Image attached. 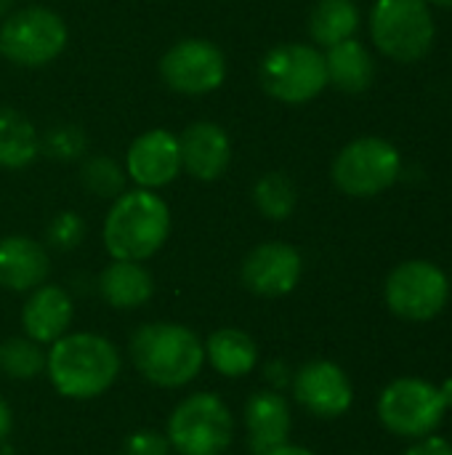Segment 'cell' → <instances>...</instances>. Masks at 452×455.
<instances>
[{
  "instance_id": "13",
  "label": "cell",
  "mask_w": 452,
  "mask_h": 455,
  "mask_svg": "<svg viewBox=\"0 0 452 455\" xmlns=\"http://www.w3.org/2000/svg\"><path fill=\"white\" fill-rule=\"evenodd\" d=\"M242 283L261 299H280L298 288L304 275V259L290 243H261L242 261Z\"/></svg>"
},
{
  "instance_id": "4",
  "label": "cell",
  "mask_w": 452,
  "mask_h": 455,
  "mask_svg": "<svg viewBox=\"0 0 452 455\" xmlns=\"http://www.w3.org/2000/svg\"><path fill=\"white\" fill-rule=\"evenodd\" d=\"M370 37L376 48L400 61H421L437 37L432 5L426 0H376L370 8Z\"/></svg>"
},
{
  "instance_id": "34",
  "label": "cell",
  "mask_w": 452,
  "mask_h": 455,
  "mask_svg": "<svg viewBox=\"0 0 452 455\" xmlns=\"http://www.w3.org/2000/svg\"><path fill=\"white\" fill-rule=\"evenodd\" d=\"M440 397H442L445 408H448V411H452V376L450 379H445V381L440 384Z\"/></svg>"
},
{
  "instance_id": "35",
  "label": "cell",
  "mask_w": 452,
  "mask_h": 455,
  "mask_svg": "<svg viewBox=\"0 0 452 455\" xmlns=\"http://www.w3.org/2000/svg\"><path fill=\"white\" fill-rule=\"evenodd\" d=\"M429 5L434 8H445V11H452V0H426Z\"/></svg>"
},
{
  "instance_id": "36",
  "label": "cell",
  "mask_w": 452,
  "mask_h": 455,
  "mask_svg": "<svg viewBox=\"0 0 452 455\" xmlns=\"http://www.w3.org/2000/svg\"><path fill=\"white\" fill-rule=\"evenodd\" d=\"M11 3H13V0H0V16L11 8Z\"/></svg>"
},
{
  "instance_id": "26",
  "label": "cell",
  "mask_w": 452,
  "mask_h": 455,
  "mask_svg": "<svg viewBox=\"0 0 452 455\" xmlns=\"http://www.w3.org/2000/svg\"><path fill=\"white\" fill-rule=\"evenodd\" d=\"M80 181L83 187L96 195V197H107V200H115L125 192V184H128V173L125 168L112 160V157H104V155H96V157H88L80 168Z\"/></svg>"
},
{
  "instance_id": "5",
  "label": "cell",
  "mask_w": 452,
  "mask_h": 455,
  "mask_svg": "<svg viewBox=\"0 0 452 455\" xmlns=\"http://www.w3.org/2000/svg\"><path fill=\"white\" fill-rule=\"evenodd\" d=\"M165 437L178 455H224L234 440V416L218 395L197 392L173 408Z\"/></svg>"
},
{
  "instance_id": "28",
  "label": "cell",
  "mask_w": 452,
  "mask_h": 455,
  "mask_svg": "<svg viewBox=\"0 0 452 455\" xmlns=\"http://www.w3.org/2000/svg\"><path fill=\"white\" fill-rule=\"evenodd\" d=\"M85 237V221L75 211H61L48 221L45 240L56 251H75Z\"/></svg>"
},
{
  "instance_id": "33",
  "label": "cell",
  "mask_w": 452,
  "mask_h": 455,
  "mask_svg": "<svg viewBox=\"0 0 452 455\" xmlns=\"http://www.w3.org/2000/svg\"><path fill=\"white\" fill-rule=\"evenodd\" d=\"M269 455H314L309 448H301V445H290V443H285L282 448H277V451H272Z\"/></svg>"
},
{
  "instance_id": "25",
  "label": "cell",
  "mask_w": 452,
  "mask_h": 455,
  "mask_svg": "<svg viewBox=\"0 0 452 455\" xmlns=\"http://www.w3.org/2000/svg\"><path fill=\"white\" fill-rule=\"evenodd\" d=\"M0 371L13 381H32L45 371V352L43 344L13 336L0 344Z\"/></svg>"
},
{
  "instance_id": "24",
  "label": "cell",
  "mask_w": 452,
  "mask_h": 455,
  "mask_svg": "<svg viewBox=\"0 0 452 455\" xmlns=\"http://www.w3.org/2000/svg\"><path fill=\"white\" fill-rule=\"evenodd\" d=\"M253 205L269 221H285L298 208V187L282 171H269L253 184Z\"/></svg>"
},
{
  "instance_id": "3",
  "label": "cell",
  "mask_w": 452,
  "mask_h": 455,
  "mask_svg": "<svg viewBox=\"0 0 452 455\" xmlns=\"http://www.w3.org/2000/svg\"><path fill=\"white\" fill-rule=\"evenodd\" d=\"M170 235V208L155 189H125L104 219V248L115 261L152 259Z\"/></svg>"
},
{
  "instance_id": "11",
  "label": "cell",
  "mask_w": 452,
  "mask_h": 455,
  "mask_svg": "<svg viewBox=\"0 0 452 455\" xmlns=\"http://www.w3.org/2000/svg\"><path fill=\"white\" fill-rule=\"evenodd\" d=\"M163 83L184 96H202L218 91L226 80V59L221 48L205 37L178 40L160 59Z\"/></svg>"
},
{
  "instance_id": "20",
  "label": "cell",
  "mask_w": 452,
  "mask_h": 455,
  "mask_svg": "<svg viewBox=\"0 0 452 455\" xmlns=\"http://www.w3.org/2000/svg\"><path fill=\"white\" fill-rule=\"evenodd\" d=\"M99 293L115 309H136L152 299L155 280L144 264L112 259V264L99 275Z\"/></svg>"
},
{
  "instance_id": "16",
  "label": "cell",
  "mask_w": 452,
  "mask_h": 455,
  "mask_svg": "<svg viewBox=\"0 0 452 455\" xmlns=\"http://www.w3.org/2000/svg\"><path fill=\"white\" fill-rule=\"evenodd\" d=\"M245 435H248V451L250 455H269L282 448L293 429L290 405L282 392L261 389L253 392L242 411Z\"/></svg>"
},
{
  "instance_id": "2",
  "label": "cell",
  "mask_w": 452,
  "mask_h": 455,
  "mask_svg": "<svg viewBox=\"0 0 452 455\" xmlns=\"http://www.w3.org/2000/svg\"><path fill=\"white\" fill-rule=\"evenodd\" d=\"M131 363L139 376L160 389L192 384L205 365V344L181 323H144L128 341Z\"/></svg>"
},
{
  "instance_id": "17",
  "label": "cell",
  "mask_w": 452,
  "mask_h": 455,
  "mask_svg": "<svg viewBox=\"0 0 452 455\" xmlns=\"http://www.w3.org/2000/svg\"><path fill=\"white\" fill-rule=\"evenodd\" d=\"M75 317L72 296L61 285H37L29 291V299L21 307V328L24 336L37 344H53L69 333Z\"/></svg>"
},
{
  "instance_id": "12",
  "label": "cell",
  "mask_w": 452,
  "mask_h": 455,
  "mask_svg": "<svg viewBox=\"0 0 452 455\" xmlns=\"http://www.w3.org/2000/svg\"><path fill=\"white\" fill-rule=\"evenodd\" d=\"M296 403L317 419H341L354 403V387L346 371L330 360H312L293 373Z\"/></svg>"
},
{
  "instance_id": "6",
  "label": "cell",
  "mask_w": 452,
  "mask_h": 455,
  "mask_svg": "<svg viewBox=\"0 0 452 455\" xmlns=\"http://www.w3.org/2000/svg\"><path fill=\"white\" fill-rule=\"evenodd\" d=\"M333 184L349 197H376L397 184L402 176L400 149L381 136H362L349 141L333 160Z\"/></svg>"
},
{
  "instance_id": "9",
  "label": "cell",
  "mask_w": 452,
  "mask_h": 455,
  "mask_svg": "<svg viewBox=\"0 0 452 455\" xmlns=\"http://www.w3.org/2000/svg\"><path fill=\"white\" fill-rule=\"evenodd\" d=\"M450 277L426 259L397 264L384 285V299L392 315L408 323H429L440 317L450 301Z\"/></svg>"
},
{
  "instance_id": "14",
  "label": "cell",
  "mask_w": 452,
  "mask_h": 455,
  "mask_svg": "<svg viewBox=\"0 0 452 455\" xmlns=\"http://www.w3.org/2000/svg\"><path fill=\"white\" fill-rule=\"evenodd\" d=\"M125 173L141 189H163L181 173L178 136L165 128L144 131L125 155Z\"/></svg>"
},
{
  "instance_id": "30",
  "label": "cell",
  "mask_w": 452,
  "mask_h": 455,
  "mask_svg": "<svg viewBox=\"0 0 452 455\" xmlns=\"http://www.w3.org/2000/svg\"><path fill=\"white\" fill-rule=\"evenodd\" d=\"M405 455H452V443L437 435H426L413 440V445L405 451Z\"/></svg>"
},
{
  "instance_id": "19",
  "label": "cell",
  "mask_w": 452,
  "mask_h": 455,
  "mask_svg": "<svg viewBox=\"0 0 452 455\" xmlns=\"http://www.w3.org/2000/svg\"><path fill=\"white\" fill-rule=\"evenodd\" d=\"M325 69L328 85L344 93H365L376 80V61L357 37L330 45L325 53Z\"/></svg>"
},
{
  "instance_id": "18",
  "label": "cell",
  "mask_w": 452,
  "mask_h": 455,
  "mask_svg": "<svg viewBox=\"0 0 452 455\" xmlns=\"http://www.w3.org/2000/svg\"><path fill=\"white\" fill-rule=\"evenodd\" d=\"M51 259L45 248L24 235H8L0 240V288L13 293H29L45 283Z\"/></svg>"
},
{
  "instance_id": "23",
  "label": "cell",
  "mask_w": 452,
  "mask_h": 455,
  "mask_svg": "<svg viewBox=\"0 0 452 455\" xmlns=\"http://www.w3.org/2000/svg\"><path fill=\"white\" fill-rule=\"evenodd\" d=\"M357 29H360V8L354 0H317L309 13V35L322 48L354 37Z\"/></svg>"
},
{
  "instance_id": "7",
  "label": "cell",
  "mask_w": 452,
  "mask_h": 455,
  "mask_svg": "<svg viewBox=\"0 0 452 455\" xmlns=\"http://www.w3.org/2000/svg\"><path fill=\"white\" fill-rule=\"evenodd\" d=\"M258 80L272 99L306 104L328 88L325 53L306 43H282L261 59Z\"/></svg>"
},
{
  "instance_id": "29",
  "label": "cell",
  "mask_w": 452,
  "mask_h": 455,
  "mask_svg": "<svg viewBox=\"0 0 452 455\" xmlns=\"http://www.w3.org/2000/svg\"><path fill=\"white\" fill-rule=\"evenodd\" d=\"M170 443L163 432L155 429H139L123 440L120 455H170Z\"/></svg>"
},
{
  "instance_id": "22",
  "label": "cell",
  "mask_w": 452,
  "mask_h": 455,
  "mask_svg": "<svg viewBox=\"0 0 452 455\" xmlns=\"http://www.w3.org/2000/svg\"><path fill=\"white\" fill-rule=\"evenodd\" d=\"M40 152V136L29 117L11 107H0V168L21 171Z\"/></svg>"
},
{
  "instance_id": "31",
  "label": "cell",
  "mask_w": 452,
  "mask_h": 455,
  "mask_svg": "<svg viewBox=\"0 0 452 455\" xmlns=\"http://www.w3.org/2000/svg\"><path fill=\"white\" fill-rule=\"evenodd\" d=\"M293 373H296V371H290V365L282 363V360H272V363L266 365V381L272 384L274 392L288 389V387L293 384Z\"/></svg>"
},
{
  "instance_id": "8",
  "label": "cell",
  "mask_w": 452,
  "mask_h": 455,
  "mask_svg": "<svg viewBox=\"0 0 452 455\" xmlns=\"http://www.w3.org/2000/svg\"><path fill=\"white\" fill-rule=\"evenodd\" d=\"M376 411L384 429L405 440L434 435L448 413L440 387L416 376H402L386 384L378 395Z\"/></svg>"
},
{
  "instance_id": "21",
  "label": "cell",
  "mask_w": 452,
  "mask_h": 455,
  "mask_svg": "<svg viewBox=\"0 0 452 455\" xmlns=\"http://www.w3.org/2000/svg\"><path fill=\"white\" fill-rule=\"evenodd\" d=\"M205 363L224 379H242L258 365V344L240 328H221L205 341Z\"/></svg>"
},
{
  "instance_id": "10",
  "label": "cell",
  "mask_w": 452,
  "mask_h": 455,
  "mask_svg": "<svg viewBox=\"0 0 452 455\" xmlns=\"http://www.w3.org/2000/svg\"><path fill=\"white\" fill-rule=\"evenodd\" d=\"M69 32L64 19L43 5L11 13L0 27V53L16 67H45L61 56Z\"/></svg>"
},
{
  "instance_id": "1",
  "label": "cell",
  "mask_w": 452,
  "mask_h": 455,
  "mask_svg": "<svg viewBox=\"0 0 452 455\" xmlns=\"http://www.w3.org/2000/svg\"><path fill=\"white\" fill-rule=\"evenodd\" d=\"M123 371L117 347L99 333H67L45 352V373L67 400H96L112 389Z\"/></svg>"
},
{
  "instance_id": "15",
  "label": "cell",
  "mask_w": 452,
  "mask_h": 455,
  "mask_svg": "<svg viewBox=\"0 0 452 455\" xmlns=\"http://www.w3.org/2000/svg\"><path fill=\"white\" fill-rule=\"evenodd\" d=\"M181 149V171H186L197 181H216L229 171L232 163V141L229 133L210 120H197L184 128L178 136Z\"/></svg>"
},
{
  "instance_id": "27",
  "label": "cell",
  "mask_w": 452,
  "mask_h": 455,
  "mask_svg": "<svg viewBox=\"0 0 452 455\" xmlns=\"http://www.w3.org/2000/svg\"><path fill=\"white\" fill-rule=\"evenodd\" d=\"M40 149H45L56 160H77L88 149V136L80 125L61 123V125H53L45 133V139H40Z\"/></svg>"
},
{
  "instance_id": "32",
  "label": "cell",
  "mask_w": 452,
  "mask_h": 455,
  "mask_svg": "<svg viewBox=\"0 0 452 455\" xmlns=\"http://www.w3.org/2000/svg\"><path fill=\"white\" fill-rule=\"evenodd\" d=\"M11 427H13V413H11L8 403L0 397V443L11 435Z\"/></svg>"
}]
</instances>
